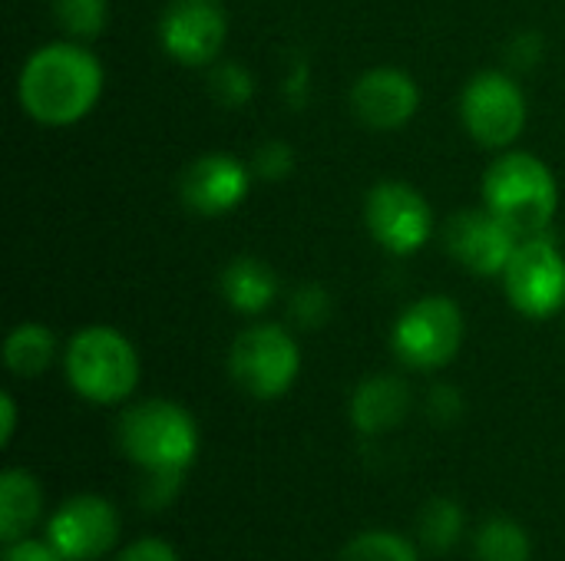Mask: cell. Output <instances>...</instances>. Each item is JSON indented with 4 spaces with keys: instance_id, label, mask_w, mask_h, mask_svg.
<instances>
[{
    "instance_id": "1",
    "label": "cell",
    "mask_w": 565,
    "mask_h": 561,
    "mask_svg": "<svg viewBox=\"0 0 565 561\" xmlns=\"http://www.w3.org/2000/svg\"><path fill=\"white\" fill-rule=\"evenodd\" d=\"M103 79V63L86 43L56 40L26 56L17 76V103L40 126H76L96 109Z\"/></svg>"
},
{
    "instance_id": "2",
    "label": "cell",
    "mask_w": 565,
    "mask_h": 561,
    "mask_svg": "<svg viewBox=\"0 0 565 561\" xmlns=\"http://www.w3.org/2000/svg\"><path fill=\"white\" fill-rule=\"evenodd\" d=\"M483 208H490L516 238L546 235L559 208L553 169L533 152H503L483 175Z\"/></svg>"
},
{
    "instance_id": "3",
    "label": "cell",
    "mask_w": 565,
    "mask_h": 561,
    "mask_svg": "<svg viewBox=\"0 0 565 561\" xmlns=\"http://www.w3.org/2000/svg\"><path fill=\"white\" fill-rule=\"evenodd\" d=\"M119 450L149 476H182L199 453L192 413L172 400H142L119 417Z\"/></svg>"
},
{
    "instance_id": "4",
    "label": "cell",
    "mask_w": 565,
    "mask_h": 561,
    "mask_svg": "<svg viewBox=\"0 0 565 561\" xmlns=\"http://www.w3.org/2000/svg\"><path fill=\"white\" fill-rule=\"evenodd\" d=\"M63 370L73 393L96 407L122 403L139 387V354L132 341L106 324H89L70 337Z\"/></svg>"
},
{
    "instance_id": "5",
    "label": "cell",
    "mask_w": 565,
    "mask_h": 561,
    "mask_svg": "<svg viewBox=\"0 0 565 561\" xmlns=\"http://www.w3.org/2000/svg\"><path fill=\"white\" fill-rule=\"evenodd\" d=\"M228 374L248 397L278 400L301 374V350L281 324H252L232 341Z\"/></svg>"
},
{
    "instance_id": "6",
    "label": "cell",
    "mask_w": 565,
    "mask_h": 561,
    "mask_svg": "<svg viewBox=\"0 0 565 561\" xmlns=\"http://www.w3.org/2000/svg\"><path fill=\"white\" fill-rule=\"evenodd\" d=\"M463 344V311L444 294H427L404 308L391 331V347L401 364L414 370L447 367Z\"/></svg>"
},
{
    "instance_id": "7",
    "label": "cell",
    "mask_w": 565,
    "mask_h": 561,
    "mask_svg": "<svg viewBox=\"0 0 565 561\" xmlns=\"http://www.w3.org/2000/svg\"><path fill=\"white\" fill-rule=\"evenodd\" d=\"M460 119L473 142L487 149H510L530 119L526 93L503 69H483L470 76L460 93Z\"/></svg>"
},
{
    "instance_id": "8",
    "label": "cell",
    "mask_w": 565,
    "mask_h": 561,
    "mask_svg": "<svg viewBox=\"0 0 565 561\" xmlns=\"http://www.w3.org/2000/svg\"><path fill=\"white\" fill-rule=\"evenodd\" d=\"M503 288L510 304L530 317L546 321L565 308V255L546 235L520 238L507 271Z\"/></svg>"
},
{
    "instance_id": "9",
    "label": "cell",
    "mask_w": 565,
    "mask_h": 561,
    "mask_svg": "<svg viewBox=\"0 0 565 561\" xmlns=\"http://www.w3.org/2000/svg\"><path fill=\"white\" fill-rule=\"evenodd\" d=\"M364 222L374 241L397 258L417 255L434 235L430 202L411 182L401 179H384L367 192Z\"/></svg>"
},
{
    "instance_id": "10",
    "label": "cell",
    "mask_w": 565,
    "mask_h": 561,
    "mask_svg": "<svg viewBox=\"0 0 565 561\" xmlns=\"http://www.w3.org/2000/svg\"><path fill=\"white\" fill-rule=\"evenodd\" d=\"M228 36L222 0H169L159 17V43L182 66H215Z\"/></svg>"
},
{
    "instance_id": "11",
    "label": "cell",
    "mask_w": 565,
    "mask_h": 561,
    "mask_svg": "<svg viewBox=\"0 0 565 561\" xmlns=\"http://www.w3.org/2000/svg\"><path fill=\"white\" fill-rule=\"evenodd\" d=\"M46 539L66 561L103 559L119 539V513L99 496H73L46 522Z\"/></svg>"
},
{
    "instance_id": "12",
    "label": "cell",
    "mask_w": 565,
    "mask_h": 561,
    "mask_svg": "<svg viewBox=\"0 0 565 561\" xmlns=\"http://www.w3.org/2000/svg\"><path fill=\"white\" fill-rule=\"evenodd\" d=\"M447 251L480 278H503L520 238L490 208H460L444 228Z\"/></svg>"
},
{
    "instance_id": "13",
    "label": "cell",
    "mask_w": 565,
    "mask_h": 561,
    "mask_svg": "<svg viewBox=\"0 0 565 561\" xmlns=\"http://www.w3.org/2000/svg\"><path fill=\"white\" fill-rule=\"evenodd\" d=\"M252 188V169L228 152H205L192 159L179 179V198L202 218L235 212Z\"/></svg>"
},
{
    "instance_id": "14",
    "label": "cell",
    "mask_w": 565,
    "mask_h": 561,
    "mask_svg": "<svg viewBox=\"0 0 565 561\" xmlns=\"http://www.w3.org/2000/svg\"><path fill=\"white\" fill-rule=\"evenodd\" d=\"M420 109V86L407 69L374 66L351 86V112L361 126L391 132L407 126Z\"/></svg>"
},
{
    "instance_id": "15",
    "label": "cell",
    "mask_w": 565,
    "mask_h": 561,
    "mask_svg": "<svg viewBox=\"0 0 565 561\" xmlns=\"http://www.w3.org/2000/svg\"><path fill=\"white\" fill-rule=\"evenodd\" d=\"M411 413V390L401 377H367L351 397V423L364 436H381L401 427Z\"/></svg>"
},
{
    "instance_id": "16",
    "label": "cell",
    "mask_w": 565,
    "mask_h": 561,
    "mask_svg": "<svg viewBox=\"0 0 565 561\" xmlns=\"http://www.w3.org/2000/svg\"><path fill=\"white\" fill-rule=\"evenodd\" d=\"M275 294H278V278L265 261L245 255V258H235V261L225 265V271H222V298L235 314L255 317L265 308H271Z\"/></svg>"
},
{
    "instance_id": "17",
    "label": "cell",
    "mask_w": 565,
    "mask_h": 561,
    "mask_svg": "<svg viewBox=\"0 0 565 561\" xmlns=\"http://www.w3.org/2000/svg\"><path fill=\"white\" fill-rule=\"evenodd\" d=\"M43 493L40 483L26 470H7L0 476V539L3 546L26 536V529L40 519Z\"/></svg>"
},
{
    "instance_id": "18",
    "label": "cell",
    "mask_w": 565,
    "mask_h": 561,
    "mask_svg": "<svg viewBox=\"0 0 565 561\" xmlns=\"http://www.w3.org/2000/svg\"><path fill=\"white\" fill-rule=\"evenodd\" d=\"M56 357V334L40 321L17 324L3 341V360L13 377H40Z\"/></svg>"
},
{
    "instance_id": "19",
    "label": "cell",
    "mask_w": 565,
    "mask_h": 561,
    "mask_svg": "<svg viewBox=\"0 0 565 561\" xmlns=\"http://www.w3.org/2000/svg\"><path fill=\"white\" fill-rule=\"evenodd\" d=\"M477 559L480 561H530L533 546L523 526L507 516H493L477 532Z\"/></svg>"
},
{
    "instance_id": "20",
    "label": "cell",
    "mask_w": 565,
    "mask_h": 561,
    "mask_svg": "<svg viewBox=\"0 0 565 561\" xmlns=\"http://www.w3.org/2000/svg\"><path fill=\"white\" fill-rule=\"evenodd\" d=\"M417 536H420V546L434 555H444L450 552L460 536H463V513L457 503L450 499H434L424 506L420 513V522H417Z\"/></svg>"
},
{
    "instance_id": "21",
    "label": "cell",
    "mask_w": 565,
    "mask_h": 561,
    "mask_svg": "<svg viewBox=\"0 0 565 561\" xmlns=\"http://www.w3.org/2000/svg\"><path fill=\"white\" fill-rule=\"evenodd\" d=\"M50 10L63 33L70 40H96L109 20V3L106 0H50Z\"/></svg>"
},
{
    "instance_id": "22",
    "label": "cell",
    "mask_w": 565,
    "mask_h": 561,
    "mask_svg": "<svg viewBox=\"0 0 565 561\" xmlns=\"http://www.w3.org/2000/svg\"><path fill=\"white\" fill-rule=\"evenodd\" d=\"M341 561H420L417 546L394 532H364L351 539L341 552Z\"/></svg>"
},
{
    "instance_id": "23",
    "label": "cell",
    "mask_w": 565,
    "mask_h": 561,
    "mask_svg": "<svg viewBox=\"0 0 565 561\" xmlns=\"http://www.w3.org/2000/svg\"><path fill=\"white\" fill-rule=\"evenodd\" d=\"M209 93L225 109H238L255 96V79L242 63H215L212 79H209Z\"/></svg>"
},
{
    "instance_id": "24",
    "label": "cell",
    "mask_w": 565,
    "mask_h": 561,
    "mask_svg": "<svg viewBox=\"0 0 565 561\" xmlns=\"http://www.w3.org/2000/svg\"><path fill=\"white\" fill-rule=\"evenodd\" d=\"M291 317L301 324V327H321L328 317H331V298L324 288L318 284H301L295 294H291V304H288Z\"/></svg>"
},
{
    "instance_id": "25",
    "label": "cell",
    "mask_w": 565,
    "mask_h": 561,
    "mask_svg": "<svg viewBox=\"0 0 565 561\" xmlns=\"http://www.w3.org/2000/svg\"><path fill=\"white\" fill-rule=\"evenodd\" d=\"M291 169H295V149H291L288 142L271 139V142L258 145L255 165H252V172H255L258 179H265V182H281V179L291 175Z\"/></svg>"
},
{
    "instance_id": "26",
    "label": "cell",
    "mask_w": 565,
    "mask_h": 561,
    "mask_svg": "<svg viewBox=\"0 0 565 561\" xmlns=\"http://www.w3.org/2000/svg\"><path fill=\"white\" fill-rule=\"evenodd\" d=\"M3 561H66L56 549L53 542H40V539H17L3 549Z\"/></svg>"
},
{
    "instance_id": "27",
    "label": "cell",
    "mask_w": 565,
    "mask_h": 561,
    "mask_svg": "<svg viewBox=\"0 0 565 561\" xmlns=\"http://www.w3.org/2000/svg\"><path fill=\"white\" fill-rule=\"evenodd\" d=\"M116 561H179V555L162 539H142V542L129 546Z\"/></svg>"
},
{
    "instance_id": "28",
    "label": "cell",
    "mask_w": 565,
    "mask_h": 561,
    "mask_svg": "<svg viewBox=\"0 0 565 561\" xmlns=\"http://www.w3.org/2000/svg\"><path fill=\"white\" fill-rule=\"evenodd\" d=\"M430 410H434V417H437L440 423L457 420V413H460V393H457L454 387H437V390L430 393Z\"/></svg>"
},
{
    "instance_id": "29",
    "label": "cell",
    "mask_w": 565,
    "mask_h": 561,
    "mask_svg": "<svg viewBox=\"0 0 565 561\" xmlns=\"http://www.w3.org/2000/svg\"><path fill=\"white\" fill-rule=\"evenodd\" d=\"M536 60H540V36H536V33H523V36L513 43V63L533 66Z\"/></svg>"
},
{
    "instance_id": "30",
    "label": "cell",
    "mask_w": 565,
    "mask_h": 561,
    "mask_svg": "<svg viewBox=\"0 0 565 561\" xmlns=\"http://www.w3.org/2000/svg\"><path fill=\"white\" fill-rule=\"evenodd\" d=\"M0 417H3V430H0V443L10 446L13 443V433H17V403L10 393L0 397Z\"/></svg>"
}]
</instances>
